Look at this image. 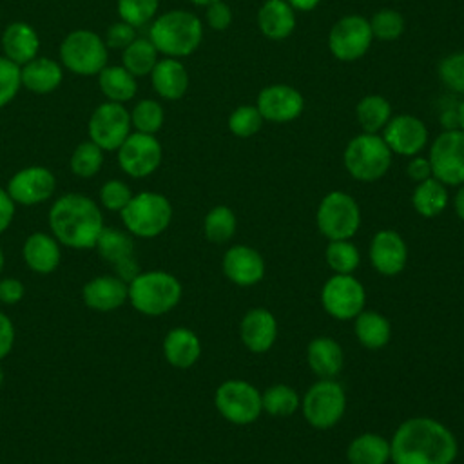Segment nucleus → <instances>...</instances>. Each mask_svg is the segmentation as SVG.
<instances>
[{"label":"nucleus","mask_w":464,"mask_h":464,"mask_svg":"<svg viewBox=\"0 0 464 464\" xmlns=\"http://www.w3.org/2000/svg\"><path fill=\"white\" fill-rule=\"evenodd\" d=\"M457 451L455 435L442 422L428 417L404 420L390 440L393 464H451Z\"/></svg>","instance_id":"1"},{"label":"nucleus","mask_w":464,"mask_h":464,"mask_svg":"<svg viewBox=\"0 0 464 464\" xmlns=\"http://www.w3.org/2000/svg\"><path fill=\"white\" fill-rule=\"evenodd\" d=\"M49 227L60 245L85 250L94 248L103 230V214L98 203L85 194L60 196L49 210Z\"/></svg>","instance_id":"2"},{"label":"nucleus","mask_w":464,"mask_h":464,"mask_svg":"<svg viewBox=\"0 0 464 464\" xmlns=\"http://www.w3.org/2000/svg\"><path fill=\"white\" fill-rule=\"evenodd\" d=\"M149 40L158 53L169 58L188 56L203 40V24L188 11L172 9L154 18L149 29Z\"/></svg>","instance_id":"3"},{"label":"nucleus","mask_w":464,"mask_h":464,"mask_svg":"<svg viewBox=\"0 0 464 464\" xmlns=\"http://www.w3.org/2000/svg\"><path fill=\"white\" fill-rule=\"evenodd\" d=\"M181 283L169 272H140L129 281V301L143 315L158 317L170 312L181 299Z\"/></svg>","instance_id":"4"},{"label":"nucleus","mask_w":464,"mask_h":464,"mask_svg":"<svg viewBox=\"0 0 464 464\" xmlns=\"http://www.w3.org/2000/svg\"><path fill=\"white\" fill-rule=\"evenodd\" d=\"M120 216L129 234L138 237H156L170 225L172 205L163 194L145 190L134 194Z\"/></svg>","instance_id":"5"},{"label":"nucleus","mask_w":464,"mask_h":464,"mask_svg":"<svg viewBox=\"0 0 464 464\" xmlns=\"http://www.w3.org/2000/svg\"><path fill=\"white\" fill-rule=\"evenodd\" d=\"M392 150L379 134L362 132L352 138L344 149V167L359 181H377L392 165Z\"/></svg>","instance_id":"6"},{"label":"nucleus","mask_w":464,"mask_h":464,"mask_svg":"<svg viewBox=\"0 0 464 464\" xmlns=\"http://www.w3.org/2000/svg\"><path fill=\"white\" fill-rule=\"evenodd\" d=\"M62 63L80 76H94L107 65V45L89 29L69 33L60 45Z\"/></svg>","instance_id":"7"},{"label":"nucleus","mask_w":464,"mask_h":464,"mask_svg":"<svg viewBox=\"0 0 464 464\" xmlns=\"http://www.w3.org/2000/svg\"><path fill=\"white\" fill-rule=\"evenodd\" d=\"M317 227L330 241L350 239L361 225V210L357 201L341 190L328 192L317 207Z\"/></svg>","instance_id":"8"},{"label":"nucleus","mask_w":464,"mask_h":464,"mask_svg":"<svg viewBox=\"0 0 464 464\" xmlns=\"http://www.w3.org/2000/svg\"><path fill=\"white\" fill-rule=\"evenodd\" d=\"M214 404L221 417L232 424H250L261 411V393L254 384L241 379H228L221 382L214 395Z\"/></svg>","instance_id":"9"},{"label":"nucleus","mask_w":464,"mask_h":464,"mask_svg":"<svg viewBox=\"0 0 464 464\" xmlns=\"http://www.w3.org/2000/svg\"><path fill=\"white\" fill-rule=\"evenodd\" d=\"M346 408V395L339 382L321 379L303 397V415L310 426L328 430L335 426Z\"/></svg>","instance_id":"10"},{"label":"nucleus","mask_w":464,"mask_h":464,"mask_svg":"<svg viewBox=\"0 0 464 464\" xmlns=\"http://www.w3.org/2000/svg\"><path fill=\"white\" fill-rule=\"evenodd\" d=\"M431 176L444 185L464 183V132L460 129H446L430 147Z\"/></svg>","instance_id":"11"},{"label":"nucleus","mask_w":464,"mask_h":464,"mask_svg":"<svg viewBox=\"0 0 464 464\" xmlns=\"http://www.w3.org/2000/svg\"><path fill=\"white\" fill-rule=\"evenodd\" d=\"M372 40L370 20L361 14H346L332 25L328 49L341 62H355L368 53Z\"/></svg>","instance_id":"12"},{"label":"nucleus","mask_w":464,"mask_h":464,"mask_svg":"<svg viewBox=\"0 0 464 464\" xmlns=\"http://www.w3.org/2000/svg\"><path fill=\"white\" fill-rule=\"evenodd\" d=\"M321 303L328 315L348 321L355 319L364 310L366 292L352 274H335L324 283Z\"/></svg>","instance_id":"13"},{"label":"nucleus","mask_w":464,"mask_h":464,"mask_svg":"<svg viewBox=\"0 0 464 464\" xmlns=\"http://www.w3.org/2000/svg\"><path fill=\"white\" fill-rule=\"evenodd\" d=\"M130 134V112L118 102H105L89 118V138L102 150H118Z\"/></svg>","instance_id":"14"},{"label":"nucleus","mask_w":464,"mask_h":464,"mask_svg":"<svg viewBox=\"0 0 464 464\" xmlns=\"http://www.w3.org/2000/svg\"><path fill=\"white\" fill-rule=\"evenodd\" d=\"M161 145L154 134L130 132L118 149V163L130 178H147L161 163Z\"/></svg>","instance_id":"15"},{"label":"nucleus","mask_w":464,"mask_h":464,"mask_svg":"<svg viewBox=\"0 0 464 464\" xmlns=\"http://www.w3.org/2000/svg\"><path fill=\"white\" fill-rule=\"evenodd\" d=\"M56 188L54 174L45 167H25L14 172L7 183V194L18 205H38L47 201Z\"/></svg>","instance_id":"16"},{"label":"nucleus","mask_w":464,"mask_h":464,"mask_svg":"<svg viewBox=\"0 0 464 464\" xmlns=\"http://www.w3.org/2000/svg\"><path fill=\"white\" fill-rule=\"evenodd\" d=\"M257 111L263 120L272 123H288L301 116L304 109L303 94L286 83L266 85L257 94Z\"/></svg>","instance_id":"17"},{"label":"nucleus","mask_w":464,"mask_h":464,"mask_svg":"<svg viewBox=\"0 0 464 464\" xmlns=\"http://www.w3.org/2000/svg\"><path fill=\"white\" fill-rule=\"evenodd\" d=\"M382 140L388 149L401 156H417L428 143V129L413 114H397L382 129Z\"/></svg>","instance_id":"18"},{"label":"nucleus","mask_w":464,"mask_h":464,"mask_svg":"<svg viewBox=\"0 0 464 464\" xmlns=\"http://www.w3.org/2000/svg\"><path fill=\"white\" fill-rule=\"evenodd\" d=\"M94 248L98 250L102 259L114 265L116 276L121 277L123 281L129 283L132 277L140 274L138 263L134 261V256H132L134 254L132 234L118 228L103 227Z\"/></svg>","instance_id":"19"},{"label":"nucleus","mask_w":464,"mask_h":464,"mask_svg":"<svg viewBox=\"0 0 464 464\" xmlns=\"http://www.w3.org/2000/svg\"><path fill=\"white\" fill-rule=\"evenodd\" d=\"M82 299L91 310L112 312L129 301V283L116 274L96 276L83 285Z\"/></svg>","instance_id":"20"},{"label":"nucleus","mask_w":464,"mask_h":464,"mask_svg":"<svg viewBox=\"0 0 464 464\" xmlns=\"http://www.w3.org/2000/svg\"><path fill=\"white\" fill-rule=\"evenodd\" d=\"M370 259L373 268L382 276L402 272L408 261L404 239L395 230H379L370 245Z\"/></svg>","instance_id":"21"},{"label":"nucleus","mask_w":464,"mask_h":464,"mask_svg":"<svg viewBox=\"0 0 464 464\" xmlns=\"http://www.w3.org/2000/svg\"><path fill=\"white\" fill-rule=\"evenodd\" d=\"M223 272L232 283L239 286H252L263 279L265 261L256 248L236 245L228 248L223 257Z\"/></svg>","instance_id":"22"},{"label":"nucleus","mask_w":464,"mask_h":464,"mask_svg":"<svg viewBox=\"0 0 464 464\" xmlns=\"http://www.w3.org/2000/svg\"><path fill=\"white\" fill-rule=\"evenodd\" d=\"M239 335L250 352H268L277 337V321L266 308H252L241 319Z\"/></svg>","instance_id":"23"},{"label":"nucleus","mask_w":464,"mask_h":464,"mask_svg":"<svg viewBox=\"0 0 464 464\" xmlns=\"http://www.w3.org/2000/svg\"><path fill=\"white\" fill-rule=\"evenodd\" d=\"M22 257L29 270L36 274H51L62 261L60 243L53 234L33 232L22 245Z\"/></svg>","instance_id":"24"},{"label":"nucleus","mask_w":464,"mask_h":464,"mask_svg":"<svg viewBox=\"0 0 464 464\" xmlns=\"http://www.w3.org/2000/svg\"><path fill=\"white\" fill-rule=\"evenodd\" d=\"M4 56L20 67L38 56L40 38L36 31L25 22H13L2 34Z\"/></svg>","instance_id":"25"},{"label":"nucleus","mask_w":464,"mask_h":464,"mask_svg":"<svg viewBox=\"0 0 464 464\" xmlns=\"http://www.w3.org/2000/svg\"><path fill=\"white\" fill-rule=\"evenodd\" d=\"M152 87L163 100H179L188 89V72L178 58H161L150 72Z\"/></svg>","instance_id":"26"},{"label":"nucleus","mask_w":464,"mask_h":464,"mask_svg":"<svg viewBox=\"0 0 464 464\" xmlns=\"http://www.w3.org/2000/svg\"><path fill=\"white\" fill-rule=\"evenodd\" d=\"M163 355L174 368H190L201 355L199 337L190 328L176 326L163 339Z\"/></svg>","instance_id":"27"},{"label":"nucleus","mask_w":464,"mask_h":464,"mask_svg":"<svg viewBox=\"0 0 464 464\" xmlns=\"http://www.w3.org/2000/svg\"><path fill=\"white\" fill-rule=\"evenodd\" d=\"M22 85L36 94H47L60 87L63 80L62 67L49 56H36L20 67Z\"/></svg>","instance_id":"28"},{"label":"nucleus","mask_w":464,"mask_h":464,"mask_svg":"<svg viewBox=\"0 0 464 464\" xmlns=\"http://www.w3.org/2000/svg\"><path fill=\"white\" fill-rule=\"evenodd\" d=\"M259 31L270 40H283L295 29V9L286 0H266L257 13Z\"/></svg>","instance_id":"29"},{"label":"nucleus","mask_w":464,"mask_h":464,"mask_svg":"<svg viewBox=\"0 0 464 464\" xmlns=\"http://www.w3.org/2000/svg\"><path fill=\"white\" fill-rule=\"evenodd\" d=\"M308 366L321 379L335 377L343 368V348L332 337H315L306 348Z\"/></svg>","instance_id":"30"},{"label":"nucleus","mask_w":464,"mask_h":464,"mask_svg":"<svg viewBox=\"0 0 464 464\" xmlns=\"http://www.w3.org/2000/svg\"><path fill=\"white\" fill-rule=\"evenodd\" d=\"M98 85L109 102L118 103L129 102L138 91L136 76H132L123 65H105L98 72Z\"/></svg>","instance_id":"31"},{"label":"nucleus","mask_w":464,"mask_h":464,"mask_svg":"<svg viewBox=\"0 0 464 464\" xmlns=\"http://www.w3.org/2000/svg\"><path fill=\"white\" fill-rule=\"evenodd\" d=\"M355 335L364 348L379 350L388 344L392 335L390 321L375 310H362L355 317Z\"/></svg>","instance_id":"32"},{"label":"nucleus","mask_w":464,"mask_h":464,"mask_svg":"<svg viewBox=\"0 0 464 464\" xmlns=\"http://www.w3.org/2000/svg\"><path fill=\"white\" fill-rule=\"evenodd\" d=\"M346 459L350 464H386L390 460V440L377 433H362L350 442Z\"/></svg>","instance_id":"33"},{"label":"nucleus","mask_w":464,"mask_h":464,"mask_svg":"<svg viewBox=\"0 0 464 464\" xmlns=\"http://www.w3.org/2000/svg\"><path fill=\"white\" fill-rule=\"evenodd\" d=\"M413 208L422 218H435L439 216L446 205H448V190L446 185L435 179L433 176L417 183L413 194H411Z\"/></svg>","instance_id":"34"},{"label":"nucleus","mask_w":464,"mask_h":464,"mask_svg":"<svg viewBox=\"0 0 464 464\" xmlns=\"http://www.w3.org/2000/svg\"><path fill=\"white\" fill-rule=\"evenodd\" d=\"M355 116H357V121H359L362 132L377 134L390 121L392 105L381 94H368L359 100V103L355 107Z\"/></svg>","instance_id":"35"},{"label":"nucleus","mask_w":464,"mask_h":464,"mask_svg":"<svg viewBox=\"0 0 464 464\" xmlns=\"http://www.w3.org/2000/svg\"><path fill=\"white\" fill-rule=\"evenodd\" d=\"M123 67L132 76H145L150 74L154 65L158 63V49L149 38H136L123 49Z\"/></svg>","instance_id":"36"},{"label":"nucleus","mask_w":464,"mask_h":464,"mask_svg":"<svg viewBox=\"0 0 464 464\" xmlns=\"http://www.w3.org/2000/svg\"><path fill=\"white\" fill-rule=\"evenodd\" d=\"M236 227H237L236 214L232 212V208L225 205H218L210 208L203 221V232L210 243L228 241L236 234Z\"/></svg>","instance_id":"37"},{"label":"nucleus","mask_w":464,"mask_h":464,"mask_svg":"<svg viewBox=\"0 0 464 464\" xmlns=\"http://www.w3.org/2000/svg\"><path fill=\"white\" fill-rule=\"evenodd\" d=\"M263 410L272 417H290L301 404L297 392L288 384H274L261 395Z\"/></svg>","instance_id":"38"},{"label":"nucleus","mask_w":464,"mask_h":464,"mask_svg":"<svg viewBox=\"0 0 464 464\" xmlns=\"http://www.w3.org/2000/svg\"><path fill=\"white\" fill-rule=\"evenodd\" d=\"M103 165V150L94 141H82L71 154L69 167L78 178H92Z\"/></svg>","instance_id":"39"},{"label":"nucleus","mask_w":464,"mask_h":464,"mask_svg":"<svg viewBox=\"0 0 464 464\" xmlns=\"http://www.w3.org/2000/svg\"><path fill=\"white\" fill-rule=\"evenodd\" d=\"M324 257H326L328 266L335 274H352L359 266V261H361L357 246L353 243H350L348 239L330 241L324 250Z\"/></svg>","instance_id":"40"},{"label":"nucleus","mask_w":464,"mask_h":464,"mask_svg":"<svg viewBox=\"0 0 464 464\" xmlns=\"http://www.w3.org/2000/svg\"><path fill=\"white\" fill-rule=\"evenodd\" d=\"M165 120L163 107L156 100H140L130 112V125L143 134H156Z\"/></svg>","instance_id":"41"},{"label":"nucleus","mask_w":464,"mask_h":464,"mask_svg":"<svg viewBox=\"0 0 464 464\" xmlns=\"http://www.w3.org/2000/svg\"><path fill=\"white\" fill-rule=\"evenodd\" d=\"M404 27H406L404 18L395 9H381L370 20V29L373 38H379L384 42L397 40L404 33Z\"/></svg>","instance_id":"42"},{"label":"nucleus","mask_w":464,"mask_h":464,"mask_svg":"<svg viewBox=\"0 0 464 464\" xmlns=\"http://www.w3.org/2000/svg\"><path fill=\"white\" fill-rule=\"evenodd\" d=\"M263 121L265 120L256 105H239L228 116V129L237 138H250L259 132Z\"/></svg>","instance_id":"43"},{"label":"nucleus","mask_w":464,"mask_h":464,"mask_svg":"<svg viewBox=\"0 0 464 464\" xmlns=\"http://www.w3.org/2000/svg\"><path fill=\"white\" fill-rule=\"evenodd\" d=\"M160 0H118V14L132 27L149 24L158 13Z\"/></svg>","instance_id":"44"},{"label":"nucleus","mask_w":464,"mask_h":464,"mask_svg":"<svg viewBox=\"0 0 464 464\" xmlns=\"http://www.w3.org/2000/svg\"><path fill=\"white\" fill-rule=\"evenodd\" d=\"M439 78L453 92L464 94V51L451 53L440 60Z\"/></svg>","instance_id":"45"},{"label":"nucleus","mask_w":464,"mask_h":464,"mask_svg":"<svg viewBox=\"0 0 464 464\" xmlns=\"http://www.w3.org/2000/svg\"><path fill=\"white\" fill-rule=\"evenodd\" d=\"M132 196L130 187L121 179H109L100 188V203L111 212H121Z\"/></svg>","instance_id":"46"},{"label":"nucleus","mask_w":464,"mask_h":464,"mask_svg":"<svg viewBox=\"0 0 464 464\" xmlns=\"http://www.w3.org/2000/svg\"><path fill=\"white\" fill-rule=\"evenodd\" d=\"M22 87L20 65L0 56V107L7 105Z\"/></svg>","instance_id":"47"},{"label":"nucleus","mask_w":464,"mask_h":464,"mask_svg":"<svg viewBox=\"0 0 464 464\" xmlns=\"http://www.w3.org/2000/svg\"><path fill=\"white\" fill-rule=\"evenodd\" d=\"M136 27H132L130 24L120 20L112 25H109L107 33H105V45L112 47V49H125L129 44H132L136 40Z\"/></svg>","instance_id":"48"},{"label":"nucleus","mask_w":464,"mask_h":464,"mask_svg":"<svg viewBox=\"0 0 464 464\" xmlns=\"http://www.w3.org/2000/svg\"><path fill=\"white\" fill-rule=\"evenodd\" d=\"M205 18H207V24L214 31H225L232 24V11L223 0H218L210 5H207Z\"/></svg>","instance_id":"49"},{"label":"nucleus","mask_w":464,"mask_h":464,"mask_svg":"<svg viewBox=\"0 0 464 464\" xmlns=\"http://www.w3.org/2000/svg\"><path fill=\"white\" fill-rule=\"evenodd\" d=\"M25 294L24 283L16 277H4L0 279V303L4 304H16L22 301Z\"/></svg>","instance_id":"50"},{"label":"nucleus","mask_w":464,"mask_h":464,"mask_svg":"<svg viewBox=\"0 0 464 464\" xmlns=\"http://www.w3.org/2000/svg\"><path fill=\"white\" fill-rule=\"evenodd\" d=\"M14 346V326L13 321L0 312V361L9 355Z\"/></svg>","instance_id":"51"},{"label":"nucleus","mask_w":464,"mask_h":464,"mask_svg":"<svg viewBox=\"0 0 464 464\" xmlns=\"http://www.w3.org/2000/svg\"><path fill=\"white\" fill-rule=\"evenodd\" d=\"M406 174L410 179H413L417 183L431 178L430 160L422 158V156H411V160L408 161V167H406Z\"/></svg>","instance_id":"52"},{"label":"nucleus","mask_w":464,"mask_h":464,"mask_svg":"<svg viewBox=\"0 0 464 464\" xmlns=\"http://www.w3.org/2000/svg\"><path fill=\"white\" fill-rule=\"evenodd\" d=\"M14 201L7 194V190L0 188V234L5 232L14 218Z\"/></svg>","instance_id":"53"},{"label":"nucleus","mask_w":464,"mask_h":464,"mask_svg":"<svg viewBox=\"0 0 464 464\" xmlns=\"http://www.w3.org/2000/svg\"><path fill=\"white\" fill-rule=\"evenodd\" d=\"M321 0H288V4L295 9V11H312L319 5Z\"/></svg>","instance_id":"54"},{"label":"nucleus","mask_w":464,"mask_h":464,"mask_svg":"<svg viewBox=\"0 0 464 464\" xmlns=\"http://www.w3.org/2000/svg\"><path fill=\"white\" fill-rule=\"evenodd\" d=\"M453 207H455L457 216L464 221V183L459 185V190H457L455 199H453Z\"/></svg>","instance_id":"55"},{"label":"nucleus","mask_w":464,"mask_h":464,"mask_svg":"<svg viewBox=\"0 0 464 464\" xmlns=\"http://www.w3.org/2000/svg\"><path fill=\"white\" fill-rule=\"evenodd\" d=\"M457 125H459V129L464 132V100L460 102V105H459V109H457Z\"/></svg>","instance_id":"56"},{"label":"nucleus","mask_w":464,"mask_h":464,"mask_svg":"<svg viewBox=\"0 0 464 464\" xmlns=\"http://www.w3.org/2000/svg\"><path fill=\"white\" fill-rule=\"evenodd\" d=\"M188 2H192V4H196V5H210V4H214V2H218V0H188Z\"/></svg>","instance_id":"57"},{"label":"nucleus","mask_w":464,"mask_h":464,"mask_svg":"<svg viewBox=\"0 0 464 464\" xmlns=\"http://www.w3.org/2000/svg\"><path fill=\"white\" fill-rule=\"evenodd\" d=\"M4 263H5V256H4V250H2V246H0V272H2V268H4Z\"/></svg>","instance_id":"58"},{"label":"nucleus","mask_w":464,"mask_h":464,"mask_svg":"<svg viewBox=\"0 0 464 464\" xmlns=\"http://www.w3.org/2000/svg\"><path fill=\"white\" fill-rule=\"evenodd\" d=\"M2 382H4V370H2V366H0V388H2Z\"/></svg>","instance_id":"59"}]
</instances>
